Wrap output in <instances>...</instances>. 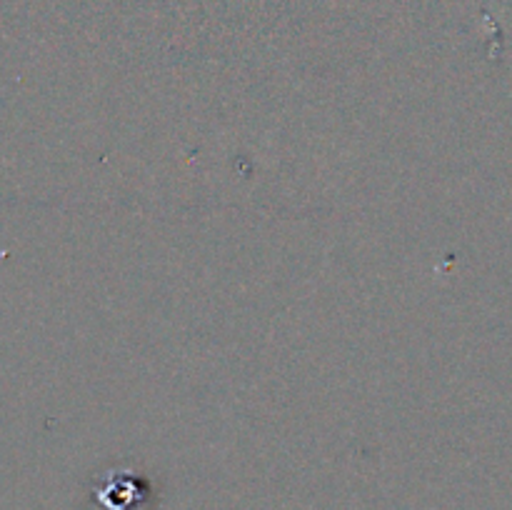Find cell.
<instances>
[{"label": "cell", "instance_id": "6da1fadb", "mask_svg": "<svg viewBox=\"0 0 512 510\" xmlns=\"http://www.w3.org/2000/svg\"><path fill=\"white\" fill-rule=\"evenodd\" d=\"M100 500H103L108 510H140L145 493L138 480L128 478L123 473H115L113 478H108V485L100 490Z\"/></svg>", "mask_w": 512, "mask_h": 510}]
</instances>
